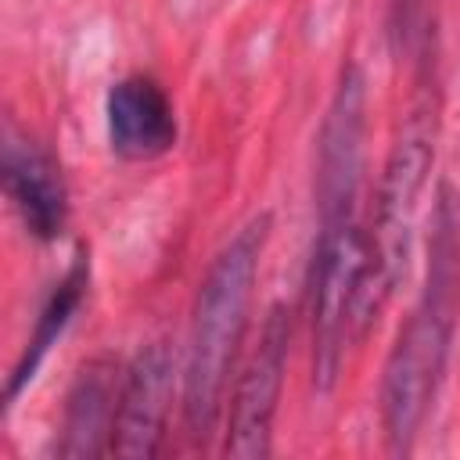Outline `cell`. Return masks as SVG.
I'll return each mask as SVG.
<instances>
[{
  "label": "cell",
  "instance_id": "11",
  "mask_svg": "<svg viewBox=\"0 0 460 460\" xmlns=\"http://www.w3.org/2000/svg\"><path fill=\"white\" fill-rule=\"evenodd\" d=\"M417 7H420V0H395V4H392V14H395V32H399V36H406V32L413 29Z\"/></svg>",
  "mask_w": 460,
  "mask_h": 460
},
{
  "label": "cell",
  "instance_id": "7",
  "mask_svg": "<svg viewBox=\"0 0 460 460\" xmlns=\"http://www.w3.org/2000/svg\"><path fill=\"white\" fill-rule=\"evenodd\" d=\"M108 137L129 162H147L176 144V115L165 90L147 75L119 79L108 90Z\"/></svg>",
  "mask_w": 460,
  "mask_h": 460
},
{
  "label": "cell",
  "instance_id": "8",
  "mask_svg": "<svg viewBox=\"0 0 460 460\" xmlns=\"http://www.w3.org/2000/svg\"><path fill=\"white\" fill-rule=\"evenodd\" d=\"M4 187L22 216L25 230L40 241H54L68 219V190L61 165L32 140H11L4 147Z\"/></svg>",
  "mask_w": 460,
  "mask_h": 460
},
{
  "label": "cell",
  "instance_id": "3",
  "mask_svg": "<svg viewBox=\"0 0 460 460\" xmlns=\"http://www.w3.org/2000/svg\"><path fill=\"white\" fill-rule=\"evenodd\" d=\"M431 162H435V108L428 101H420L406 115V122L385 158L381 183H377L374 226L367 230L370 234V262H367V277L359 288L356 327H352L356 338H363V331L377 320L381 305L392 298V291L406 277L413 219H417V205H420V190L428 183Z\"/></svg>",
  "mask_w": 460,
  "mask_h": 460
},
{
  "label": "cell",
  "instance_id": "5",
  "mask_svg": "<svg viewBox=\"0 0 460 460\" xmlns=\"http://www.w3.org/2000/svg\"><path fill=\"white\" fill-rule=\"evenodd\" d=\"M288 341H291V320L280 305L270 309L259 345L244 367V374L234 385L230 399V424L223 453L234 460H262L273 446V417L284 388V367H288Z\"/></svg>",
  "mask_w": 460,
  "mask_h": 460
},
{
  "label": "cell",
  "instance_id": "4",
  "mask_svg": "<svg viewBox=\"0 0 460 460\" xmlns=\"http://www.w3.org/2000/svg\"><path fill=\"white\" fill-rule=\"evenodd\" d=\"M370 262V234L359 223V201L320 205V230L309 266L313 316V385L331 392L349 341H356V302Z\"/></svg>",
  "mask_w": 460,
  "mask_h": 460
},
{
  "label": "cell",
  "instance_id": "2",
  "mask_svg": "<svg viewBox=\"0 0 460 460\" xmlns=\"http://www.w3.org/2000/svg\"><path fill=\"white\" fill-rule=\"evenodd\" d=\"M266 237H270V212L255 216L248 226L234 234V241L208 266L194 302L187 363H183V424L198 446L212 438L223 410V392L248 327V305Z\"/></svg>",
  "mask_w": 460,
  "mask_h": 460
},
{
  "label": "cell",
  "instance_id": "6",
  "mask_svg": "<svg viewBox=\"0 0 460 460\" xmlns=\"http://www.w3.org/2000/svg\"><path fill=\"white\" fill-rule=\"evenodd\" d=\"M172 356L165 345L137 352L119 392V413L111 431V453L126 460H151L162 449L165 417L172 402Z\"/></svg>",
  "mask_w": 460,
  "mask_h": 460
},
{
  "label": "cell",
  "instance_id": "9",
  "mask_svg": "<svg viewBox=\"0 0 460 460\" xmlns=\"http://www.w3.org/2000/svg\"><path fill=\"white\" fill-rule=\"evenodd\" d=\"M119 392L115 388V367L108 359H90L68 392L65 424H61V456L90 460L111 449L115 413H119Z\"/></svg>",
  "mask_w": 460,
  "mask_h": 460
},
{
  "label": "cell",
  "instance_id": "1",
  "mask_svg": "<svg viewBox=\"0 0 460 460\" xmlns=\"http://www.w3.org/2000/svg\"><path fill=\"white\" fill-rule=\"evenodd\" d=\"M460 320V194L442 183L428 237V277L420 302L399 331L381 374V424L392 453H410L435 406Z\"/></svg>",
  "mask_w": 460,
  "mask_h": 460
},
{
  "label": "cell",
  "instance_id": "10",
  "mask_svg": "<svg viewBox=\"0 0 460 460\" xmlns=\"http://www.w3.org/2000/svg\"><path fill=\"white\" fill-rule=\"evenodd\" d=\"M86 280H90V262L79 255L75 262H72V270L61 277V284H54V291H50V298H47V305L40 309V320H36V331H32V338H29V345H25V352H22V359H18V367L11 370V381H7V406L22 395V388L36 377V370H40V363L47 359V352H50V345H58V338L65 334V327H68V320L75 316V309L83 305V295H86Z\"/></svg>",
  "mask_w": 460,
  "mask_h": 460
}]
</instances>
